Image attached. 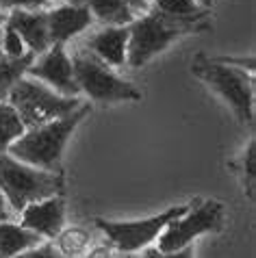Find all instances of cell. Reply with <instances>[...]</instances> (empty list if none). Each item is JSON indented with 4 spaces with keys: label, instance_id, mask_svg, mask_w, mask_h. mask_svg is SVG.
Wrapping results in <instances>:
<instances>
[{
    "label": "cell",
    "instance_id": "obj_1",
    "mask_svg": "<svg viewBox=\"0 0 256 258\" xmlns=\"http://www.w3.org/2000/svg\"><path fill=\"white\" fill-rule=\"evenodd\" d=\"M209 28V9L194 18H174L150 9L144 18L133 20L128 26V46H126V63L133 68H141L154 54L163 52L174 39L187 33Z\"/></svg>",
    "mask_w": 256,
    "mask_h": 258
},
{
    "label": "cell",
    "instance_id": "obj_2",
    "mask_svg": "<svg viewBox=\"0 0 256 258\" xmlns=\"http://www.w3.org/2000/svg\"><path fill=\"white\" fill-rule=\"evenodd\" d=\"M89 113V104H81L66 117L48 121L44 126L31 128L22 137H18L9 146V156L22 161L31 167L46 169V171H61V156L63 148L74 133V128L85 119Z\"/></svg>",
    "mask_w": 256,
    "mask_h": 258
},
{
    "label": "cell",
    "instance_id": "obj_3",
    "mask_svg": "<svg viewBox=\"0 0 256 258\" xmlns=\"http://www.w3.org/2000/svg\"><path fill=\"white\" fill-rule=\"evenodd\" d=\"M0 191L13 211H24L28 204L61 196V171L31 167L9 154H0Z\"/></svg>",
    "mask_w": 256,
    "mask_h": 258
},
{
    "label": "cell",
    "instance_id": "obj_4",
    "mask_svg": "<svg viewBox=\"0 0 256 258\" xmlns=\"http://www.w3.org/2000/svg\"><path fill=\"white\" fill-rule=\"evenodd\" d=\"M9 104L18 113L22 126L31 131V128L70 115L81 106V100L54 94L37 81L20 78L9 91Z\"/></svg>",
    "mask_w": 256,
    "mask_h": 258
},
{
    "label": "cell",
    "instance_id": "obj_5",
    "mask_svg": "<svg viewBox=\"0 0 256 258\" xmlns=\"http://www.w3.org/2000/svg\"><path fill=\"white\" fill-rule=\"evenodd\" d=\"M194 74L200 76L204 83H209L213 89L228 102L237 117L243 124H254V87L252 76L243 68L228 66V63H219L215 59H204L198 56L194 63Z\"/></svg>",
    "mask_w": 256,
    "mask_h": 258
},
{
    "label": "cell",
    "instance_id": "obj_6",
    "mask_svg": "<svg viewBox=\"0 0 256 258\" xmlns=\"http://www.w3.org/2000/svg\"><path fill=\"white\" fill-rule=\"evenodd\" d=\"M72 72L78 89L85 91L91 100H98V102L141 100V91L135 85L115 76L109 70V66L89 50H78L74 54Z\"/></svg>",
    "mask_w": 256,
    "mask_h": 258
},
{
    "label": "cell",
    "instance_id": "obj_7",
    "mask_svg": "<svg viewBox=\"0 0 256 258\" xmlns=\"http://www.w3.org/2000/svg\"><path fill=\"white\" fill-rule=\"evenodd\" d=\"M191 209L189 204H180L174 206L161 215H154V217L141 219V221H106V219H96L94 224L100 232H104L109 236V241L115 247H119L122 252H135V249L148 245L150 241H154L156 236L163 232L169 221L182 217L184 213Z\"/></svg>",
    "mask_w": 256,
    "mask_h": 258
},
{
    "label": "cell",
    "instance_id": "obj_8",
    "mask_svg": "<svg viewBox=\"0 0 256 258\" xmlns=\"http://www.w3.org/2000/svg\"><path fill=\"white\" fill-rule=\"evenodd\" d=\"M224 224V206L215 202V200H206L198 209H191L182 215V217L169 221L163 228L161 239H159V247L161 252H176L184 245H189L198 234L204 232H217Z\"/></svg>",
    "mask_w": 256,
    "mask_h": 258
},
{
    "label": "cell",
    "instance_id": "obj_9",
    "mask_svg": "<svg viewBox=\"0 0 256 258\" xmlns=\"http://www.w3.org/2000/svg\"><path fill=\"white\" fill-rule=\"evenodd\" d=\"M26 74L50 83L56 91H61V96L76 98L81 94V89H78V85L74 81L72 59L66 52V44H52V48L39 61H35L26 70Z\"/></svg>",
    "mask_w": 256,
    "mask_h": 258
},
{
    "label": "cell",
    "instance_id": "obj_10",
    "mask_svg": "<svg viewBox=\"0 0 256 258\" xmlns=\"http://www.w3.org/2000/svg\"><path fill=\"white\" fill-rule=\"evenodd\" d=\"M7 26H11L20 37L24 46L31 48V52L44 54L50 48V33H48V16L46 11H24V9H13L7 18Z\"/></svg>",
    "mask_w": 256,
    "mask_h": 258
},
{
    "label": "cell",
    "instance_id": "obj_11",
    "mask_svg": "<svg viewBox=\"0 0 256 258\" xmlns=\"http://www.w3.org/2000/svg\"><path fill=\"white\" fill-rule=\"evenodd\" d=\"M63 221H66V202L61 196L33 202L22 211V228H28L41 236H56L63 230Z\"/></svg>",
    "mask_w": 256,
    "mask_h": 258
},
{
    "label": "cell",
    "instance_id": "obj_12",
    "mask_svg": "<svg viewBox=\"0 0 256 258\" xmlns=\"http://www.w3.org/2000/svg\"><path fill=\"white\" fill-rule=\"evenodd\" d=\"M48 16V33H50V44H66L74 35L83 33L91 26L94 16L85 5H61L52 11H46Z\"/></svg>",
    "mask_w": 256,
    "mask_h": 258
},
{
    "label": "cell",
    "instance_id": "obj_13",
    "mask_svg": "<svg viewBox=\"0 0 256 258\" xmlns=\"http://www.w3.org/2000/svg\"><path fill=\"white\" fill-rule=\"evenodd\" d=\"M128 46V26H109L87 41V50L106 66H124Z\"/></svg>",
    "mask_w": 256,
    "mask_h": 258
},
{
    "label": "cell",
    "instance_id": "obj_14",
    "mask_svg": "<svg viewBox=\"0 0 256 258\" xmlns=\"http://www.w3.org/2000/svg\"><path fill=\"white\" fill-rule=\"evenodd\" d=\"M37 245H41V234L9 221H0V258H13Z\"/></svg>",
    "mask_w": 256,
    "mask_h": 258
},
{
    "label": "cell",
    "instance_id": "obj_15",
    "mask_svg": "<svg viewBox=\"0 0 256 258\" xmlns=\"http://www.w3.org/2000/svg\"><path fill=\"white\" fill-rule=\"evenodd\" d=\"M85 7L91 16L109 26H126L135 20V13L126 0H85Z\"/></svg>",
    "mask_w": 256,
    "mask_h": 258
},
{
    "label": "cell",
    "instance_id": "obj_16",
    "mask_svg": "<svg viewBox=\"0 0 256 258\" xmlns=\"http://www.w3.org/2000/svg\"><path fill=\"white\" fill-rule=\"evenodd\" d=\"M35 63V54L26 52L20 59H9V56L0 54V102L5 98H9L11 87L16 85L20 78L26 74V70Z\"/></svg>",
    "mask_w": 256,
    "mask_h": 258
},
{
    "label": "cell",
    "instance_id": "obj_17",
    "mask_svg": "<svg viewBox=\"0 0 256 258\" xmlns=\"http://www.w3.org/2000/svg\"><path fill=\"white\" fill-rule=\"evenodd\" d=\"M26 128L22 126L18 113L13 111L11 104H5L0 102V154H5L9 146L18 137H22Z\"/></svg>",
    "mask_w": 256,
    "mask_h": 258
},
{
    "label": "cell",
    "instance_id": "obj_18",
    "mask_svg": "<svg viewBox=\"0 0 256 258\" xmlns=\"http://www.w3.org/2000/svg\"><path fill=\"white\" fill-rule=\"evenodd\" d=\"M89 247V234L83 228H70L59 232V252L66 256H81Z\"/></svg>",
    "mask_w": 256,
    "mask_h": 258
},
{
    "label": "cell",
    "instance_id": "obj_19",
    "mask_svg": "<svg viewBox=\"0 0 256 258\" xmlns=\"http://www.w3.org/2000/svg\"><path fill=\"white\" fill-rule=\"evenodd\" d=\"M154 9L174 18H194L206 11L196 0H154Z\"/></svg>",
    "mask_w": 256,
    "mask_h": 258
},
{
    "label": "cell",
    "instance_id": "obj_20",
    "mask_svg": "<svg viewBox=\"0 0 256 258\" xmlns=\"http://www.w3.org/2000/svg\"><path fill=\"white\" fill-rule=\"evenodd\" d=\"M24 41L22 37L13 31L11 26H5V37H3V50L7 52V56L9 59H20V56H24Z\"/></svg>",
    "mask_w": 256,
    "mask_h": 258
},
{
    "label": "cell",
    "instance_id": "obj_21",
    "mask_svg": "<svg viewBox=\"0 0 256 258\" xmlns=\"http://www.w3.org/2000/svg\"><path fill=\"white\" fill-rule=\"evenodd\" d=\"M254 156H256V148H254V141L247 146V152H245V171H247V176H245V184H247V196L254 198Z\"/></svg>",
    "mask_w": 256,
    "mask_h": 258
},
{
    "label": "cell",
    "instance_id": "obj_22",
    "mask_svg": "<svg viewBox=\"0 0 256 258\" xmlns=\"http://www.w3.org/2000/svg\"><path fill=\"white\" fill-rule=\"evenodd\" d=\"M18 258H61V254H59V249H54V245L44 243V245L31 247V249H26V252L18 254Z\"/></svg>",
    "mask_w": 256,
    "mask_h": 258
},
{
    "label": "cell",
    "instance_id": "obj_23",
    "mask_svg": "<svg viewBox=\"0 0 256 258\" xmlns=\"http://www.w3.org/2000/svg\"><path fill=\"white\" fill-rule=\"evenodd\" d=\"M144 258H194V247L184 245L180 249H176V252H161L156 247H150V249H146Z\"/></svg>",
    "mask_w": 256,
    "mask_h": 258
},
{
    "label": "cell",
    "instance_id": "obj_24",
    "mask_svg": "<svg viewBox=\"0 0 256 258\" xmlns=\"http://www.w3.org/2000/svg\"><path fill=\"white\" fill-rule=\"evenodd\" d=\"M50 0H0V9H39L46 7Z\"/></svg>",
    "mask_w": 256,
    "mask_h": 258
},
{
    "label": "cell",
    "instance_id": "obj_25",
    "mask_svg": "<svg viewBox=\"0 0 256 258\" xmlns=\"http://www.w3.org/2000/svg\"><path fill=\"white\" fill-rule=\"evenodd\" d=\"M126 5L133 9V13H135V11H146V9H148V0H126Z\"/></svg>",
    "mask_w": 256,
    "mask_h": 258
},
{
    "label": "cell",
    "instance_id": "obj_26",
    "mask_svg": "<svg viewBox=\"0 0 256 258\" xmlns=\"http://www.w3.org/2000/svg\"><path fill=\"white\" fill-rule=\"evenodd\" d=\"M87 258H111V249L109 247H96L94 252H89Z\"/></svg>",
    "mask_w": 256,
    "mask_h": 258
},
{
    "label": "cell",
    "instance_id": "obj_27",
    "mask_svg": "<svg viewBox=\"0 0 256 258\" xmlns=\"http://www.w3.org/2000/svg\"><path fill=\"white\" fill-rule=\"evenodd\" d=\"M5 202L7 200L3 196V191H0V221H9V217H11L9 211H7V206H5Z\"/></svg>",
    "mask_w": 256,
    "mask_h": 258
},
{
    "label": "cell",
    "instance_id": "obj_28",
    "mask_svg": "<svg viewBox=\"0 0 256 258\" xmlns=\"http://www.w3.org/2000/svg\"><path fill=\"white\" fill-rule=\"evenodd\" d=\"M196 3L200 5V7H204V9H209V7L213 5V0H196Z\"/></svg>",
    "mask_w": 256,
    "mask_h": 258
},
{
    "label": "cell",
    "instance_id": "obj_29",
    "mask_svg": "<svg viewBox=\"0 0 256 258\" xmlns=\"http://www.w3.org/2000/svg\"><path fill=\"white\" fill-rule=\"evenodd\" d=\"M5 22H7V16H5V13H3V11H0V26H3Z\"/></svg>",
    "mask_w": 256,
    "mask_h": 258
},
{
    "label": "cell",
    "instance_id": "obj_30",
    "mask_svg": "<svg viewBox=\"0 0 256 258\" xmlns=\"http://www.w3.org/2000/svg\"><path fill=\"white\" fill-rule=\"evenodd\" d=\"M126 258H139V256H135V254H128Z\"/></svg>",
    "mask_w": 256,
    "mask_h": 258
},
{
    "label": "cell",
    "instance_id": "obj_31",
    "mask_svg": "<svg viewBox=\"0 0 256 258\" xmlns=\"http://www.w3.org/2000/svg\"><path fill=\"white\" fill-rule=\"evenodd\" d=\"M0 54H3V39H0Z\"/></svg>",
    "mask_w": 256,
    "mask_h": 258
}]
</instances>
